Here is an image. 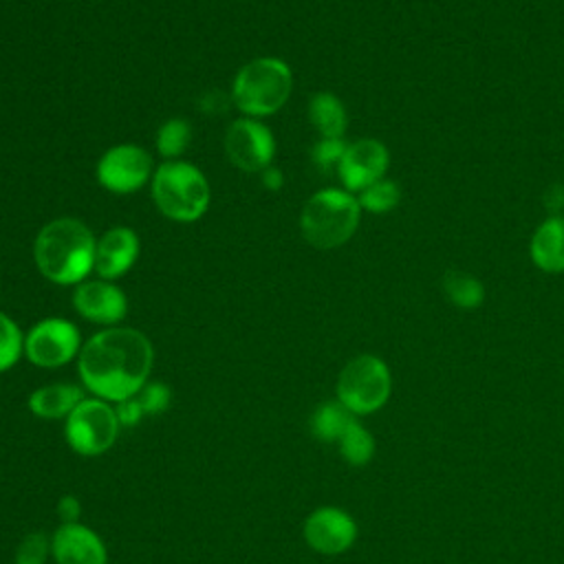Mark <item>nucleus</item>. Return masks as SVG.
I'll list each match as a JSON object with an SVG mask.
<instances>
[{
  "mask_svg": "<svg viewBox=\"0 0 564 564\" xmlns=\"http://www.w3.org/2000/svg\"><path fill=\"white\" fill-rule=\"evenodd\" d=\"M154 366V346L130 326H108L90 335L77 355L82 388L97 399L119 403L134 397Z\"/></svg>",
  "mask_w": 564,
  "mask_h": 564,
  "instance_id": "obj_1",
  "label": "nucleus"
},
{
  "mask_svg": "<svg viewBox=\"0 0 564 564\" xmlns=\"http://www.w3.org/2000/svg\"><path fill=\"white\" fill-rule=\"evenodd\" d=\"M97 238L77 218H55L46 223L33 242L37 271L62 286H77L95 271Z\"/></svg>",
  "mask_w": 564,
  "mask_h": 564,
  "instance_id": "obj_2",
  "label": "nucleus"
},
{
  "mask_svg": "<svg viewBox=\"0 0 564 564\" xmlns=\"http://www.w3.org/2000/svg\"><path fill=\"white\" fill-rule=\"evenodd\" d=\"M293 90V75L280 57H256L234 77L231 99L236 108L253 119L278 112Z\"/></svg>",
  "mask_w": 564,
  "mask_h": 564,
  "instance_id": "obj_3",
  "label": "nucleus"
},
{
  "mask_svg": "<svg viewBox=\"0 0 564 564\" xmlns=\"http://www.w3.org/2000/svg\"><path fill=\"white\" fill-rule=\"evenodd\" d=\"M359 200L346 189L315 192L300 214V229L315 249H335L346 245L359 227Z\"/></svg>",
  "mask_w": 564,
  "mask_h": 564,
  "instance_id": "obj_4",
  "label": "nucleus"
},
{
  "mask_svg": "<svg viewBox=\"0 0 564 564\" xmlns=\"http://www.w3.org/2000/svg\"><path fill=\"white\" fill-rule=\"evenodd\" d=\"M150 189L159 212L176 223H194L209 207V183L187 161H167L156 167Z\"/></svg>",
  "mask_w": 564,
  "mask_h": 564,
  "instance_id": "obj_5",
  "label": "nucleus"
},
{
  "mask_svg": "<svg viewBox=\"0 0 564 564\" xmlns=\"http://www.w3.org/2000/svg\"><path fill=\"white\" fill-rule=\"evenodd\" d=\"M390 394L392 372L372 352H361L346 361L335 381V399L357 419L379 412L390 401Z\"/></svg>",
  "mask_w": 564,
  "mask_h": 564,
  "instance_id": "obj_6",
  "label": "nucleus"
},
{
  "mask_svg": "<svg viewBox=\"0 0 564 564\" xmlns=\"http://www.w3.org/2000/svg\"><path fill=\"white\" fill-rule=\"evenodd\" d=\"M119 432L121 423L115 405L90 394L64 419V438L68 447L84 458L106 454L117 443Z\"/></svg>",
  "mask_w": 564,
  "mask_h": 564,
  "instance_id": "obj_7",
  "label": "nucleus"
},
{
  "mask_svg": "<svg viewBox=\"0 0 564 564\" xmlns=\"http://www.w3.org/2000/svg\"><path fill=\"white\" fill-rule=\"evenodd\" d=\"M79 328L64 317H44L24 335V357L37 368H62L82 350Z\"/></svg>",
  "mask_w": 564,
  "mask_h": 564,
  "instance_id": "obj_8",
  "label": "nucleus"
},
{
  "mask_svg": "<svg viewBox=\"0 0 564 564\" xmlns=\"http://www.w3.org/2000/svg\"><path fill=\"white\" fill-rule=\"evenodd\" d=\"M97 181L112 194L139 192L154 174L152 156L137 143H119L108 148L97 161Z\"/></svg>",
  "mask_w": 564,
  "mask_h": 564,
  "instance_id": "obj_9",
  "label": "nucleus"
},
{
  "mask_svg": "<svg viewBox=\"0 0 564 564\" xmlns=\"http://www.w3.org/2000/svg\"><path fill=\"white\" fill-rule=\"evenodd\" d=\"M357 520L341 507L322 505L313 509L304 524L302 538L306 546L319 555H341L357 542Z\"/></svg>",
  "mask_w": 564,
  "mask_h": 564,
  "instance_id": "obj_10",
  "label": "nucleus"
},
{
  "mask_svg": "<svg viewBox=\"0 0 564 564\" xmlns=\"http://www.w3.org/2000/svg\"><path fill=\"white\" fill-rule=\"evenodd\" d=\"M225 152L238 170L262 172L273 161L275 139L260 119L240 117L225 132Z\"/></svg>",
  "mask_w": 564,
  "mask_h": 564,
  "instance_id": "obj_11",
  "label": "nucleus"
},
{
  "mask_svg": "<svg viewBox=\"0 0 564 564\" xmlns=\"http://www.w3.org/2000/svg\"><path fill=\"white\" fill-rule=\"evenodd\" d=\"M73 308L99 326H119L128 313V297L112 280H84L73 291Z\"/></svg>",
  "mask_w": 564,
  "mask_h": 564,
  "instance_id": "obj_12",
  "label": "nucleus"
},
{
  "mask_svg": "<svg viewBox=\"0 0 564 564\" xmlns=\"http://www.w3.org/2000/svg\"><path fill=\"white\" fill-rule=\"evenodd\" d=\"M390 163L388 148L377 139H359L346 145V152L337 165L339 181L346 192H361L368 185L383 178Z\"/></svg>",
  "mask_w": 564,
  "mask_h": 564,
  "instance_id": "obj_13",
  "label": "nucleus"
},
{
  "mask_svg": "<svg viewBox=\"0 0 564 564\" xmlns=\"http://www.w3.org/2000/svg\"><path fill=\"white\" fill-rule=\"evenodd\" d=\"M55 564H108L106 542L84 522L59 524L51 535Z\"/></svg>",
  "mask_w": 564,
  "mask_h": 564,
  "instance_id": "obj_14",
  "label": "nucleus"
},
{
  "mask_svg": "<svg viewBox=\"0 0 564 564\" xmlns=\"http://www.w3.org/2000/svg\"><path fill=\"white\" fill-rule=\"evenodd\" d=\"M139 256V238L130 227H112L95 247V271L104 280H117L130 271Z\"/></svg>",
  "mask_w": 564,
  "mask_h": 564,
  "instance_id": "obj_15",
  "label": "nucleus"
},
{
  "mask_svg": "<svg viewBox=\"0 0 564 564\" xmlns=\"http://www.w3.org/2000/svg\"><path fill=\"white\" fill-rule=\"evenodd\" d=\"M86 397V390L79 383L55 381L35 388L29 394V412L44 421H64Z\"/></svg>",
  "mask_w": 564,
  "mask_h": 564,
  "instance_id": "obj_16",
  "label": "nucleus"
},
{
  "mask_svg": "<svg viewBox=\"0 0 564 564\" xmlns=\"http://www.w3.org/2000/svg\"><path fill=\"white\" fill-rule=\"evenodd\" d=\"M529 253L538 269L546 273L564 271V216H553L535 229Z\"/></svg>",
  "mask_w": 564,
  "mask_h": 564,
  "instance_id": "obj_17",
  "label": "nucleus"
},
{
  "mask_svg": "<svg viewBox=\"0 0 564 564\" xmlns=\"http://www.w3.org/2000/svg\"><path fill=\"white\" fill-rule=\"evenodd\" d=\"M357 416L352 412H348L337 399L330 401H322L308 419V430L313 434V438H317L319 443H330L335 445L341 434L346 432V427L355 421Z\"/></svg>",
  "mask_w": 564,
  "mask_h": 564,
  "instance_id": "obj_18",
  "label": "nucleus"
},
{
  "mask_svg": "<svg viewBox=\"0 0 564 564\" xmlns=\"http://www.w3.org/2000/svg\"><path fill=\"white\" fill-rule=\"evenodd\" d=\"M308 119L322 137L341 139L346 132V108L333 93H315L308 101Z\"/></svg>",
  "mask_w": 564,
  "mask_h": 564,
  "instance_id": "obj_19",
  "label": "nucleus"
},
{
  "mask_svg": "<svg viewBox=\"0 0 564 564\" xmlns=\"http://www.w3.org/2000/svg\"><path fill=\"white\" fill-rule=\"evenodd\" d=\"M335 445H337V452L344 458V463H348L350 467H366L377 454V441H375L372 432L359 419H355L346 427V432L341 434V438Z\"/></svg>",
  "mask_w": 564,
  "mask_h": 564,
  "instance_id": "obj_20",
  "label": "nucleus"
},
{
  "mask_svg": "<svg viewBox=\"0 0 564 564\" xmlns=\"http://www.w3.org/2000/svg\"><path fill=\"white\" fill-rule=\"evenodd\" d=\"M447 300L463 311H474L485 302V286L478 278L463 271H447L441 280Z\"/></svg>",
  "mask_w": 564,
  "mask_h": 564,
  "instance_id": "obj_21",
  "label": "nucleus"
},
{
  "mask_svg": "<svg viewBox=\"0 0 564 564\" xmlns=\"http://www.w3.org/2000/svg\"><path fill=\"white\" fill-rule=\"evenodd\" d=\"M22 357H24V333L13 317L0 311V372L11 370Z\"/></svg>",
  "mask_w": 564,
  "mask_h": 564,
  "instance_id": "obj_22",
  "label": "nucleus"
},
{
  "mask_svg": "<svg viewBox=\"0 0 564 564\" xmlns=\"http://www.w3.org/2000/svg\"><path fill=\"white\" fill-rule=\"evenodd\" d=\"M192 141V126L185 119H167L156 132V150L165 159H176Z\"/></svg>",
  "mask_w": 564,
  "mask_h": 564,
  "instance_id": "obj_23",
  "label": "nucleus"
},
{
  "mask_svg": "<svg viewBox=\"0 0 564 564\" xmlns=\"http://www.w3.org/2000/svg\"><path fill=\"white\" fill-rule=\"evenodd\" d=\"M357 200H359V207L370 214H386L399 205L401 189L394 181L381 178V181L368 185L366 189H361Z\"/></svg>",
  "mask_w": 564,
  "mask_h": 564,
  "instance_id": "obj_24",
  "label": "nucleus"
},
{
  "mask_svg": "<svg viewBox=\"0 0 564 564\" xmlns=\"http://www.w3.org/2000/svg\"><path fill=\"white\" fill-rule=\"evenodd\" d=\"M51 557V535L42 531H29L15 546L13 564H46Z\"/></svg>",
  "mask_w": 564,
  "mask_h": 564,
  "instance_id": "obj_25",
  "label": "nucleus"
},
{
  "mask_svg": "<svg viewBox=\"0 0 564 564\" xmlns=\"http://www.w3.org/2000/svg\"><path fill=\"white\" fill-rule=\"evenodd\" d=\"M134 397L139 399L145 416L163 414L172 403V390L163 381H148Z\"/></svg>",
  "mask_w": 564,
  "mask_h": 564,
  "instance_id": "obj_26",
  "label": "nucleus"
},
{
  "mask_svg": "<svg viewBox=\"0 0 564 564\" xmlns=\"http://www.w3.org/2000/svg\"><path fill=\"white\" fill-rule=\"evenodd\" d=\"M346 145L344 139H333V137H322L313 150H311V159L315 165H319L322 170H328V167H337L344 152H346Z\"/></svg>",
  "mask_w": 564,
  "mask_h": 564,
  "instance_id": "obj_27",
  "label": "nucleus"
},
{
  "mask_svg": "<svg viewBox=\"0 0 564 564\" xmlns=\"http://www.w3.org/2000/svg\"><path fill=\"white\" fill-rule=\"evenodd\" d=\"M112 405H115V412H117V419H119L121 427H132V425H137L145 416V412H143V408H141L137 397L123 399V401L112 403Z\"/></svg>",
  "mask_w": 564,
  "mask_h": 564,
  "instance_id": "obj_28",
  "label": "nucleus"
},
{
  "mask_svg": "<svg viewBox=\"0 0 564 564\" xmlns=\"http://www.w3.org/2000/svg\"><path fill=\"white\" fill-rule=\"evenodd\" d=\"M55 513L59 518V524H73V522H82V502L77 496L73 494H64L57 505H55Z\"/></svg>",
  "mask_w": 564,
  "mask_h": 564,
  "instance_id": "obj_29",
  "label": "nucleus"
},
{
  "mask_svg": "<svg viewBox=\"0 0 564 564\" xmlns=\"http://www.w3.org/2000/svg\"><path fill=\"white\" fill-rule=\"evenodd\" d=\"M282 183H284V176H282V172H280L278 167L269 165V167L262 170V185H264L267 189H280Z\"/></svg>",
  "mask_w": 564,
  "mask_h": 564,
  "instance_id": "obj_30",
  "label": "nucleus"
}]
</instances>
